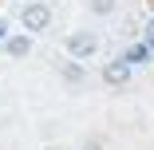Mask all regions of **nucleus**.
<instances>
[{"label":"nucleus","instance_id":"f257e3e1","mask_svg":"<svg viewBox=\"0 0 154 150\" xmlns=\"http://www.w3.org/2000/svg\"><path fill=\"white\" fill-rule=\"evenodd\" d=\"M20 28L28 36H40L51 28V4L48 0H28V4L20 8Z\"/></svg>","mask_w":154,"mask_h":150},{"label":"nucleus","instance_id":"f03ea898","mask_svg":"<svg viewBox=\"0 0 154 150\" xmlns=\"http://www.w3.org/2000/svg\"><path fill=\"white\" fill-rule=\"evenodd\" d=\"M67 51L75 55V59H91L99 51V36L95 32H71L67 36Z\"/></svg>","mask_w":154,"mask_h":150},{"label":"nucleus","instance_id":"7ed1b4c3","mask_svg":"<svg viewBox=\"0 0 154 150\" xmlns=\"http://www.w3.org/2000/svg\"><path fill=\"white\" fill-rule=\"evenodd\" d=\"M103 83H107V87H127V83H131V63H127V59H111V63H103Z\"/></svg>","mask_w":154,"mask_h":150},{"label":"nucleus","instance_id":"20e7f679","mask_svg":"<svg viewBox=\"0 0 154 150\" xmlns=\"http://www.w3.org/2000/svg\"><path fill=\"white\" fill-rule=\"evenodd\" d=\"M4 51H8L12 59H24V55H32V36H28V32L4 36Z\"/></svg>","mask_w":154,"mask_h":150},{"label":"nucleus","instance_id":"39448f33","mask_svg":"<svg viewBox=\"0 0 154 150\" xmlns=\"http://www.w3.org/2000/svg\"><path fill=\"white\" fill-rule=\"evenodd\" d=\"M59 75H63V83H67V87H79V83L87 79V71H83V59H71V63H59Z\"/></svg>","mask_w":154,"mask_h":150},{"label":"nucleus","instance_id":"423d86ee","mask_svg":"<svg viewBox=\"0 0 154 150\" xmlns=\"http://www.w3.org/2000/svg\"><path fill=\"white\" fill-rule=\"evenodd\" d=\"M122 59H127L131 67H134V63H150V44H134V47L122 55Z\"/></svg>","mask_w":154,"mask_h":150},{"label":"nucleus","instance_id":"0eeeda50","mask_svg":"<svg viewBox=\"0 0 154 150\" xmlns=\"http://www.w3.org/2000/svg\"><path fill=\"white\" fill-rule=\"evenodd\" d=\"M87 8L95 12V16H115V8H119V0H87Z\"/></svg>","mask_w":154,"mask_h":150},{"label":"nucleus","instance_id":"6e6552de","mask_svg":"<svg viewBox=\"0 0 154 150\" xmlns=\"http://www.w3.org/2000/svg\"><path fill=\"white\" fill-rule=\"evenodd\" d=\"M83 150H103V138H87V142H83Z\"/></svg>","mask_w":154,"mask_h":150},{"label":"nucleus","instance_id":"1a4fd4ad","mask_svg":"<svg viewBox=\"0 0 154 150\" xmlns=\"http://www.w3.org/2000/svg\"><path fill=\"white\" fill-rule=\"evenodd\" d=\"M146 44H154V20H146Z\"/></svg>","mask_w":154,"mask_h":150},{"label":"nucleus","instance_id":"9d476101","mask_svg":"<svg viewBox=\"0 0 154 150\" xmlns=\"http://www.w3.org/2000/svg\"><path fill=\"white\" fill-rule=\"evenodd\" d=\"M4 32H8V24H4V20H0V40H4Z\"/></svg>","mask_w":154,"mask_h":150}]
</instances>
